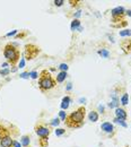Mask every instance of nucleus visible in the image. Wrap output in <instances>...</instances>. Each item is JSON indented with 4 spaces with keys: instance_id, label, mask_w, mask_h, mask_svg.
<instances>
[{
    "instance_id": "obj_1",
    "label": "nucleus",
    "mask_w": 131,
    "mask_h": 147,
    "mask_svg": "<svg viewBox=\"0 0 131 147\" xmlns=\"http://www.w3.org/2000/svg\"><path fill=\"white\" fill-rule=\"evenodd\" d=\"M86 115V109L85 107H79L77 110L71 112L70 114L66 118V126L68 128H80L84 125V119Z\"/></svg>"
},
{
    "instance_id": "obj_2",
    "label": "nucleus",
    "mask_w": 131,
    "mask_h": 147,
    "mask_svg": "<svg viewBox=\"0 0 131 147\" xmlns=\"http://www.w3.org/2000/svg\"><path fill=\"white\" fill-rule=\"evenodd\" d=\"M57 80L53 79V77L51 76V74L47 70H42L40 73L39 76V88L41 92H47L52 88L56 87Z\"/></svg>"
},
{
    "instance_id": "obj_3",
    "label": "nucleus",
    "mask_w": 131,
    "mask_h": 147,
    "mask_svg": "<svg viewBox=\"0 0 131 147\" xmlns=\"http://www.w3.org/2000/svg\"><path fill=\"white\" fill-rule=\"evenodd\" d=\"M3 57L6 58L7 62L11 66H15L17 63V61L19 60L20 58V52L17 48L11 43L6 44L5 48H3Z\"/></svg>"
},
{
    "instance_id": "obj_4",
    "label": "nucleus",
    "mask_w": 131,
    "mask_h": 147,
    "mask_svg": "<svg viewBox=\"0 0 131 147\" xmlns=\"http://www.w3.org/2000/svg\"><path fill=\"white\" fill-rule=\"evenodd\" d=\"M40 53V48L35 45V44H26L25 50H24V57L26 60H32L34 58L37 57V54Z\"/></svg>"
},
{
    "instance_id": "obj_5",
    "label": "nucleus",
    "mask_w": 131,
    "mask_h": 147,
    "mask_svg": "<svg viewBox=\"0 0 131 147\" xmlns=\"http://www.w3.org/2000/svg\"><path fill=\"white\" fill-rule=\"evenodd\" d=\"M111 15H112V18H113V22L118 23V22H124L123 20V16L126 15V9L123 7H115V8L112 9L111 11Z\"/></svg>"
},
{
    "instance_id": "obj_6",
    "label": "nucleus",
    "mask_w": 131,
    "mask_h": 147,
    "mask_svg": "<svg viewBox=\"0 0 131 147\" xmlns=\"http://www.w3.org/2000/svg\"><path fill=\"white\" fill-rule=\"evenodd\" d=\"M35 132L40 138H43V137H49L51 130H50V128L46 127L45 125L39 124V125L35 126Z\"/></svg>"
},
{
    "instance_id": "obj_7",
    "label": "nucleus",
    "mask_w": 131,
    "mask_h": 147,
    "mask_svg": "<svg viewBox=\"0 0 131 147\" xmlns=\"http://www.w3.org/2000/svg\"><path fill=\"white\" fill-rule=\"evenodd\" d=\"M120 48H121L122 51L126 54H130L131 53V40H123L120 43Z\"/></svg>"
},
{
    "instance_id": "obj_8",
    "label": "nucleus",
    "mask_w": 131,
    "mask_h": 147,
    "mask_svg": "<svg viewBox=\"0 0 131 147\" xmlns=\"http://www.w3.org/2000/svg\"><path fill=\"white\" fill-rule=\"evenodd\" d=\"M0 146L1 147H14V139L11 136H7L0 139Z\"/></svg>"
},
{
    "instance_id": "obj_9",
    "label": "nucleus",
    "mask_w": 131,
    "mask_h": 147,
    "mask_svg": "<svg viewBox=\"0 0 131 147\" xmlns=\"http://www.w3.org/2000/svg\"><path fill=\"white\" fill-rule=\"evenodd\" d=\"M127 117H128V114H127V111L123 108L119 107L115 109V118H119L121 120H126Z\"/></svg>"
},
{
    "instance_id": "obj_10",
    "label": "nucleus",
    "mask_w": 131,
    "mask_h": 147,
    "mask_svg": "<svg viewBox=\"0 0 131 147\" xmlns=\"http://www.w3.org/2000/svg\"><path fill=\"white\" fill-rule=\"evenodd\" d=\"M101 129L105 132H113L114 130V126H113L111 122H103L101 126Z\"/></svg>"
},
{
    "instance_id": "obj_11",
    "label": "nucleus",
    "mask_w": 131,
    "mask_h": 147,
    "mask_svg": "<svg viewBox=\"0 0 131 147\" xmlns=\"http://www.w3.org/2000/svg\"><path fill=\"white\" fill-rule=\"evenodd\" d=\"M70 101H71V98L70 96H64L62 98V102H61V109L64 111V110H67V109L69 108V104H70Z\"/></svg>"
},
{
    "instance_id": "obj_12",
    "label": "nucleus",
    "mask_w": 131,
    "mask_h": 147,
    "mask_svg": "<svg viewBox=\"0 0 131 147\" xmlns=\"http://www.w3.org/2000/svg\"><path fill=\"white\" fill-rule=\"evenodd\" d=\"M29 143H31V137L28 135H25L20 138V144H22V146H24V147H28Z\"/></svg>"
},
{
    "instance_id": "obj_13",
    "label": "nucleus",
    "mask_w": 131,
    "mask_h": 147,
    "mask_svg": "<svg viewBox=\"0 0 131 147\" xmlns=\"http://www.w3.org/2000/svg\"><path fill=\"white\" fill-rule=\"evenodd\" d=\"M67 76H68L67 71H60L57 76V83H62V81H64Z\"/></svg>"
},
{
    "instance_id": "obj_14",
    "label": "nucleus",
    "mask_w": 131,
    "mask_h": 147,
    "mask_svg": "<svg viewBox=\"0 0 131 147\" xmlns=\"http://www.w3.org/2000/svg\"><path fill=\"white\" fill-rule=\"evenodd\" d=\"M88 119H89V121H92V122H96L98 120V113L96 111H91L88 114Z\"/></svg>"
},
{
    "instance_id": "obj_15",
    "label": "nucleus",
    "mask_w": 131,
    "mask_h": 147,
    "mask_svg": "<svg viewBox=\"0 0 131 147\" xmlns=\"http://www.w3.org/2000/svg\"><path fill=\"white\" fill-rule=\"evenodd\" d=\"M81 25H80V20L79 19H74L71 22V25H70V28H71V31H76V30H78L79 27H80Z\"/></svg>"
},
{
    "instance_id": "obj_16",
    "label": "nucleus",
    "mask_w": 131,
    "mask_h": 147,
    "mask_svg": "<svg viewBox=\"0 0 131 147\" xmlns=\"http://www.w3.org/2000/svg\"><path fill=\"white\" fill-rule=\"evenodd\" d=\"M40 146L41 147H47L49 146V137L40 138Z\"/></svg>"
},
{
    "instance_id": "obj_17",
    "label": "nucleus",
    "mask_w": 131,
    "mask_h": 147,
    "mask_svg": "<svg viewBox=\"0 0 131 147\" xmlns=\"http://www.w3.org/2000/svg\"><path fill=\"white\" fill-rule=\"evenodd\" d=\"M128 103H129V94L124 93L122 95V97H121V104L122 105H127Z\"/></svg>"
},
{
    "instance_id": "obj_18",
    "label": "nucleus",
    "mask_w": 131,
    "mask_h": 147,
    "mask_svg": "<svg viewBox=\"0 0 131 147\" xmlns=\"http://www.w3.org/2000/svg\"><path fill=\"white\" fill-rule=\"evenodd\" d=\"M98 54H99V56H102V58H109L110 57V52L106 49L98 50Z\"/></svg>"
},
{
    "instance_id": "obj_19",
    "label": "nucleus",
    "mask_w": 131,
    "mask_h": 147,
    "mask_svg": "<svg viewBox=\"0 0 131 147\" xmlns=\"http://www.w3.org/2000/svg\"><path fill=\"white\" fill-rule=\"evenodd\" d=\"M108 107L110 108V109H113V108H119V100H112L110 103L108 104Z\"/></svg>"
},
{
    "instance_id": "obj_20",
    "label": "nucleus",
    "mask_w": 131,
    "mask_h": 147,
    "mask_svg": "<svg viewBox=\"0 0 131 147\" xmlns=\"http://www.w3.org/2000/svg\"><path fill=\"white\" fill-rule=\"evenodd\" d=\"M113 121H114V124H118V125L122 126V127H124V128H127V127H128V125H127V122H124V120H121V119H119V118H115Z\"/></svg>"
},
{
    "instance_id": "obj_21",
    "label": "nucleus",
    "mask_w": 131,
    "mask_h": 147,
    "mask_svg": "<svg viewBox=\"0 0 131 147\" xmlns=\"http://www.w3.org/2000/svg\"><path fill=\"white\" fill-rule=\"evenodd\" d=\"M120 36L126 37V36H131V30H122L120 31Z\"/></svg>"
},
{
    "instance_id": "obj_22",
    "label": "nucleus",
    "mask_w": 131,
    "mask_h": 147,
    "mask_svg": "<svg viewBox=\"0 0 131 147\" xmlns=\"http://www.w3.org/2000/svg\"><path fill=\"white\" fill-rule=\"evenodd\" d=\"M59 124H60V119L59 118H56V119H53V120L50 122V126L57 127V126H59Z\"/></svg>"
},
{
    "instance_id": "obj_23",
    "label": "nucleus",
    "mask_w": 131,
    "mask_h": 147,
    "mask_svg": "<svg viewBox=\"0 0 131 147\" xmlns=\"http://www.w3.org/2000/svg\"><path fill=\"white\" fill-rule=\"evenodd\" d=\"M67 113L63 111V110H61L60 112H59V117H60V120H62V121H64L66 120V118H67Z\"/></svg>"
},
{
    "instance_id": "obj_24",
    "label": "nucleus",
    "mask_w": 131,
    "mask_h": 147,
    "mask_svg": "<svg viewBox=\"0 0 131 147\" xmlns=\"http://www.w3.org/2000/svg\"><path fill=\"white\" fill-rule=\"evenodd\" d=\"M54 132H56V135H57V136H62V135L64 134V132H66V130H64V129H62V128H57Z\"/></svg>"
},
{
    "instance_id": "obj_25",
    "label": "nucleus",
    "mask_w": 131,
    "mask_h": 147,
    "mask_svg": "<svg viewBox=\"0 0 131 147\" xmlns=\"http://www.w3.org/2000/svg\"><path fill=\"white\" fill-rule=\"evenodd\" d=\"M10 74V70L8 68H5V69H1L0 70V75H2V76H7V75Z\"/></svg>"
},
{
    "instance_id": "obj_26",
    "label": "nucleus",
    "mask_w": 131,
    "mask_h": 147,
    "mask_svg": "<svg viewBox=\"0 0 131 147\" xmlns=\"http://www.w3.org/2000/svg\"><path fill=\"white\" fill-rule=\"evenodd\" d=\"M59 69L61 71H67L68 70V64L67 63H61L60 66H59Z\"/></svg>"
},
{
    "instance_id": "obj_27",
    "label": "nucleus",
    "mask_w": 131,
    "mask_h": 147,
    "mask_svg": "<svg viewBox=\"0 0 131 147\" xmlns=\"http://www.w3.org/2000/svg\"><path fill=\"white\" fill-rule=\"evenodd\" d=\"M29 76H31V78H32V79H36V78L39 77V74H37L36 71L34 70V71H31V73H29Z\"/></svg>"
},
{
    "instance_id": "obj_28",
    "label": "nucleus",
    "mask_w": 131,
    "mask_h": 147,
    "mask_svg": "<svg viewBox=\"0 0 131 147\" xmlns=\"http://www.w3.org/2000/svg\"><path fill=\"white\" fill-rule=\"evenodd\" d=\"M63 3H64V1H63V0H56V1H54V5H56V6H58V7L62 6Z\"/></svg>"
},
{
    "instance_id": "obj_29",
    "label": "nucleus",
    "mask_w": 131,
    "mask_h": 147,
    "mask_svg": "<svg viewBox=\"0 0 131 147\" xmlns=\"http://www.w3.org/2000/svg\"><path fill=\"white\" fill-rule=\"evenodd\" d=\"M28 77H29V73H23V74H20V78H23V79H27Z\"/></svg>"
},
{
    "instance_id": "obj_30",
    "label": "nucleus",
    "mask_w": 131,
    "mask_h": 147,
    "mask_svg": "<svg viewBox=\"0 0 131 147\" xmlns=\"http://www.w3.org/2000/svg\"><path fill=\"white\" fill-rule=\"evenodd\" d=\"M24 67H25V59L23 58V59L20 60V62H19V68H24Z\"/></svg>"
},
{
    "instance_id": "obj_31",
    "label": "nucleus",
    "mask_w": 131,
    "mask_h": 147,
    "mask_svg": "<svg viewBox=\"0 0 131 147\" xmlns=\"http://www.w3.org/2000/svg\"><path fill=\"white\" fill-rule=\"evenodd\" d=\"M17 32H18V31H17V30H15V31H11V32H9L8 34H7V36H13V35H15V34H17Z\"/></svg>"
},
{
    "instance_id": "obj_32",
    "label": "nucleus",
    "mask_w": 131,
    "mask_h": 147,
    "mask_svg": "<svg viewBox=\"0 0 131 147\" xmlns=\"http://www.w3.org/2000/svg\"><path fill=\"white\" fill-rule=\"evenodd\" d=\"M14 147H22V144L18 143L17 140H14Z\"/></svg>"
},
{
    "instance_id": "obj_33",
    "label": "nucleus",
    "mask_w": 131,
    "mask_h": 147,
    "mask_svg": "<svg viewBox=\"0 0 131 147\" xmlns=\"http://www.w3.org/2000/svg\"><path fill=\"white\" fill-rule=\"evenodd\" d=\"M80 15H81V11H80V10H78V11L75 14V17H76V19H78V17L80 16Z\"/></svg>"
},
{
    "instance_id": "obj_34",
    "label": "nucleus",
    "mask_w": 131,
    "mask_h": 147,
    "mask_svg": "<svg viewBox=\"0 0 131 147\" xmlns=\"http://www.w3.org/2000/svg\"><path fill=\"white\" fill-rule=\"evenodd\" d=\"M71 88H72V84H71V83H69V84L67 85V91H70Z\"/></svg>"
},
{
    "instance_id": "obj_35",
    "label": "nucleus",
    "mask_w": 131,
    "mask_h": 147,
    "mask_svg": "<svg viewBox=\"0 0 131 147\" xmlns=\"http://www.w3.org/2000/svg\"><path fill=\"white\" fill-rule=\"evenodd\" d=\"M8 64H9L8 62H3V63L1 64V67L3 68V69H5V68H7V67H8Z\"/></svg>"
},
{
    "instance_id": "obj_36",
    "label": "nucleus",
    "mask_w": 131,
    "mask_h": 147,
    "mask_svg": "<svg viewBox=\"0 0 131 147\" xmlns=\"http://www.w3.org/2000/svg\"><path fill=\"white\" fill-rule=\"evenodd\" d=\"M98 109H99V111H101L102 113H103V112H104V107H103V105H99V107H98Z\"/></svg>"
},
{
    "instance_id": "obj_37",
    "label": "nucleus",
    "mask_w": 131,
    "mask_h": 147,
    "mask_svg": "<svg viewBox=\"0 0 131 147\" xmlns=\"http://www.w3.org/2000/svg\"><path fill=\"white\" fill-rule=\"evenodd\" d=\"M126 15L129 16V17H131V10H127V11H126Z\"/></svg>"
},
{
    "instance_id": "obj_38",
    "label": "nucleus",
    "mask_w": 131,
    "mask_h": 147,
    "mask_svg": "<svg viewBox=\"0 0 131 147\" xmlns=\"http://www.w3.org/2000/svg\"><path fill=\"white\" fill-rule=\"evenodd\" d=\"M16 70H17V68H13V69H11V71H13V73H15Z\"/></svg>"
}]
</instances>
